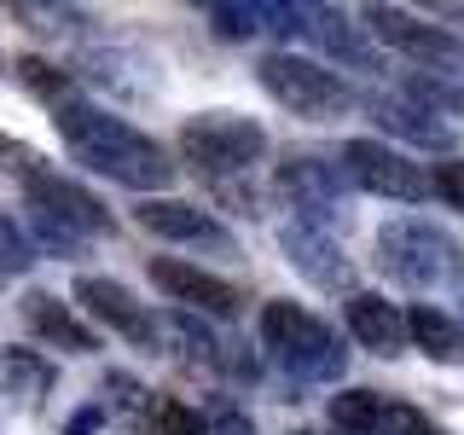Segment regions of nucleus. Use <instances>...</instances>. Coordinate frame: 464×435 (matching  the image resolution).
Wrapping results in <instances>:
<instances>
[{"label":"nucleus","mask_w":464,"mask_h":435,"mask_svg":"<svg viewBox=\"0 0 464 435\" xmlns=\"http://www.w3.org/2000/svg\"><path fill=\"white\" fill-rule=\"evenodd\" d=\"M180 157L215 180H227V174H250L267 157V134L238 111H203L180 128Z\"/></svg>","instance_id":"5"},{"label":"nucleus","mask_w":464,"mask_h":435,"mask_svg":"<svg viewBox=\"0 0 464 435\" xmlns=\"http://www.w3.org/2000/svg\"><path fill=\"white\" fill-rule=\"evenodd\" d=\"M279 250H285V261L314 290H348V296H354V267H348V256H343V244H337V232H331V227L285 221L279 227Z\"/></svg>","instance_id":"10"},{"label":"nucleus","mask_w":464,"mask_h":435,"mask_svg":"<svg viewBox=\"0 0 464 435\" xmlns=\"http://www.w3.org/2000/svg\"><path fill=\"white\" fill-rule=\"evenodd\" d=\"M279 192L290 198L296 221H314V227H331L343 221V203H348V174L343 163H325V157H285L279 169Z\"/></svg>","instance_id":"8"},{"label":"nucleus","mask_w":464,"mask_h":435,"mask_svg":"<svg viewBox=\"0 0 464 435\" xmlns=\"http://www.w3.org/2000/svg\"><path fill=\"white\" fill-rule=\"evenodd\" d=\"M406 343H418L430 360H447V366H459L464 360V325L453 314L430 308V302H418L412 314H406Z\"/></svg>","instance_id":"20"},{"label":"nucleus","mask_w":464,"mask_h":435,"mask_svg":"<svg viewBox=\"0 0 464 435\" xmlns=\"http://www.w3.org/2000/svg\"><path fill=\"white\" fill-rule=\"evenodd\" d=\"M151 285L163 290L169 302H180L186 314H209V319H232V314H238V302H244L232 279L198 267V261H180V256H157L151 261Z\"/></svg>","instance_id":"9"},{"label":"nucleus","mask_w":464,"mask_h":435,"mask_svg":"<svg viewBox=\"0 0 464 435\" xmlns=\"http://www.w3.org/2000/svg\"><path fill=\"white\" fill-rule=\"evenodd\" d=\"M41 261V250H35V238H29V227H18L12 215H0V273L6 279H18V273H29Z\"/></svg>","instance_id":"24"},{"label":"nucleus","mask_w":464,"mask_h":435,"mask_svg":"<svg viewBox=\"0 0 464 435\" xmlns=\"http://www.w3.org/2000/svg\"><path fill=\"white\" fill-rule=\"evenodd\" d=\"M0 285H6V273H0Z\"/></svg>","instance_id":"31"},{"label":"nucleus","mask_w":464,"mask_h":435,"mask_svg":"<svg viewBox=\"0 0 464 435\" xmlns=\"http://www.w3.org/2000/svg\"><path fill=\"white\" fill-rule=\"evenodd\" d=\"M53 389V360L35 354V348H6L0 354V395L12 406H41V395Z\"/></svg>","instance_id":"19"},{"label":"nucleus","mask_w":464,"mask_h":435,"mask_svg":"<svg viewBox=\"0 0 464 435\" xmlns=\"http://www.w3.org/2000/svg\"><path fill=\"white\" fill-rule=\"evenodd\" d=\"M430 192L447 203V209H464V157H441L430 169Z\"/></svg>","instance_id":"29"},{"label":"nucleus","mask_w":464,"mask_h":435,"mask_svg":"<svg viewBox=\"0 0 464 435\" xmlns=\"http://www.w3.org/2000/svg\"><path fill=\"white\" fill-rule=\"evenodd\" d=\"M372 116H377V128H383V134H395V140L435 145V151H447V145H453V128H447L441 116H430L424 105H412V99H401V93H377L372 99Z\"/></svg>","instance_id":"18"},{"label":"nucleus","mask_w":464,"mask_h":435,"mask_svg":"<svg viewBox=\"0 0 464 435\" xmlns=\"http://www.w3.org/2000/svg\"><path fill=\"white\" fill-rule=\"evenodd\" d=\"M261 348L290 383H337L348 366V348L325 319H314L302 302H267L261 308Z\"/></svg>","instance_id":"2"},{"label":"nucleus","mask_w":464,"mask_h":435,"mask_svg":"<svg viewBox=\"0 0 464 435\" xmlns=\"http://www.w3.org/2000/svg\"><path fill=\"white\" fill-rule=\"evenodd\" d=\"M134 221L163 244H192V250H221V256L232 250V232L215 221L209 209H198V203H186V198H140Z\"/></svg>","instance_id":"12"},{"label":"nucleus","mask_w":464,"mask_h":435,"mask_svg":"<svg viewBox=\"0 0 464 435\" xmlns=\"http://www.w3.org/2000/svg\"><path fill=\"white\" fill-rule=\"evenodd\" d=\"M209 435H256V424H250V412H244V406L221 401V406L209 412Z\"/></svg>","instance_id":"30"},{"label":"nucleus","mask_w":464,"mask_h":435,"mask_svg":"<svg viewBox=\"0 0 464 435\" xmlns=\"http://www.w3.org/2000/svg\"><path fill=\"white\" fill-rule=\"evenodd\" d=\"M343 174H348V186H360L372 198H389V203H424L430 198V174L383 140H348Z\"/></svg>","instance_id":"7"},{"label":"nucleus","mask_w":464,"mask_h":435,"mask_svg":"<svg viewBox=\"0 0 464 435\" xmlns=\"http://www.w3.org/2000/svg\"><path fill=\"white\" fill-rule=\"evenodd\" d=\"M308 35L319 41V53L337 58L348 70H377V47H372V29L354 24L337 6H308Z\"/></svg>","instance_id":"16"},{"label":"nucleus","mask_w":464,"mask_h":435,"mask_svg":"<svg viewBox=\"0 0 464 435\" xmlns=\"http://www.w3.org/2000/svg\"><path fill=\"white\" fill-rule=\"evenodd\" d=\"M24 325L35 331L41 343H53V348H64V354H93L99 337H93V325H82L76 308L70 302H58L53 290H24Z\"/></svg>","instance_id":"15"},{"label":"nucleus","mask_w":464,"mask_h":435,"mask_svg":"<svg viewBox=\"0 0 464 435\" xmlns=\"http://www.w3.org/2000/svg\"><path fill=\"white\" fill-rule=\"evenodd\" d=\"M372 435H441V430H435L412 401L383 395V412H377V430H372Z\"/></svg>","instance_id":"26"},{"label":"nucleus","mask_w":464,"mask_h":435,"mask_svg":"<svg viewBox=\"0 0 464 435\" xmlns=\"http://www.w3.org/2000/svg\"><path fill=\"white\" fill-rule=\"evenodd\" d=\"M99 395H105V406H116V412H128V418H145V412H151V401H145V389H140V383H134L128 372H111Z\"/></svg>","instance_id":"27"},{"label":"nucleus","mask_w":464,"mask_h":435,"mask_svg":"<svg viewBox=\"0 0 464 435\" xmlns=\"http://www.w3.org/2000/svg\"><path fill=\"white\" fill-rule=\"evenodd\" d=\"M29 238H35V250H53V256H70V261H76L82 250H87V238H82V232H70L64 221H53V215H41V209H29Z\"/></svg>","instance_id":"25"},{"label":"nucleus","mask_w":464,"mask_h":435,"mask_svg":"<svg viewBox=\"0 0 464 435\" xmlns=\"http://www.w3.org/2000/svg\"><path fill=\"white\" fill-rule=\"evenodd\" d=\"M0 70H6V58H0Z\"/></svg>","instance_id":"32"},{"label":"nucleus","mask_w":464,"mask_h":435,"mask_svg":"<svg viewBox=\"0 0 464 435\" xmlns=\"http://www.w3.org/2000/svg\"><path fill=\"white\" fill-rule=\"evenodd\" d=\"M76 302H82V308L93 314L105 331H116V337H128V343H140V348H157V314L145 308V302H140L122 279L82 273V279H76Z\"/></svg>","instance_id":"11"},{"label":"nucleus","mask_w":464,"mask_h":435,"mask_svg":"<svg viewBox=\"0 0 464 435\" xmlns=\"http://www.w3.org/2000/svg\"><path fill=\"white\" fill-rule=\"evenodd\" d=\"M401 99L424 105L430 116H464V87H459L453 76H430V70H412V76L401 82Z\"/></svg>","instance_id":"22"},{"label":"nucleus","mask_w":464,"mask_h":435,"mask_svg":"<svg viewBox=\"0 0 464 435\" xmlns=\"http://www.w3.org/2000/svg\"><path fill=\"white\" fill-rule=\"evenodd\" d=\"M157 435H209V418H198V406L163 401L157 406Z\"/></svg>","instance_id":"28"},{"label":"nucleus","mask_w":464,"mask_h":435,"mask_svg":"<svg viewBox=\"0 0 464 435\" xmlns=\"http://www.w3.org/2000/svg\"><path fill=\"white\" fill-rule=\"evenodd\" d=\"M360 18H366L372 41L395 47L401 58H412L418 70H430V76H464V41L453 29L424 24V18H412V12H401V6H366Z\"/></svg>","instance_id":"6"},{"label":"nucleus","mask_w":464,"mask_h":435,"mask_svg":"<svg viewBox=\"0 0 464 435\" xmlns=\"http://www.w3.org/2000/svg\"><path fill=\"white\" fill-rule=\"evenodd\" d=\"M203 18L215 24V35L221 41H250L261 35V0H215V6H203Z\"/></svg>","instance_id":"23"},{"label":"nucleus","mask_w":464,"mask_h":435,"mask_svg":"<svg viewBox=\"0 0 464 435\" xmlns=\"http://www.w3.org/2000/svg\"><path fill=\"white\" fill-rule=\"evenodd\" d=\"M348 314V331H354L360 348H372L377 360H395L406 348V314L395 308V302H383L377 290H354V296L343 302Z\"/></svg>","instance_id":"14"},{"label":"nucleus","mask_w":464,"mask_h":435,"mask_svg":"<svg viewBox=\"0 0 464 435\" xmlns=\"http://www.w3.org/2000/svg\"><path fill=\"white\" fill-rule=\"evenodd\" d=\"M377 267L406 290H447L464 279V250L441 227L401 215V221H389L377 232Z\"/></svg>","instance_id":"3"},{"label":"nucleus","mask_w":464,"mask_h":435,"mask_svg":"<svg viewBox=\"0 0 464 435\" xmlns=\"http://www.w3.org/2000/svg\"><path fill=\"white\" fill-rule=\"evenodd\" d=\"M53 111V128L58 140L70 145V157L76 163H87L93 174H105V180L128 186V192H145V198H163L174 186V174H180V163L157 145L151 134H140L128 116H116L105 105H93V99L82 93H64Z\"/></svg>","instance_id":"1"},{"label":"nucleus","mask_w":464,"mask_h":435,"mask_svg":"<svg viewBox=\"0 0 464 435\" xmlns=\"http://www.w3.org/2000/svg\"><path fill=\"white\" fill-rule=\"evenodd\" d=\"M157 348H169L186 372H221V360H227L221 354V337H215L198 314H186V308L157 314Z\"/></svg>","instance_id":"17"},{"label":"nucleus","mask_w":464,"mask_h":435,"mask_svg":"<svg viewBox=\"0 0 464 435\" xmlns=\"http://www.w3.org/2000/svg\"><path fill=\"white\" fill-rule=\"evenodd\" d=\"M377 412H383V395H377V389H343V395H331V406H325V418H331L337 435H372Z\"/></svg>","instance_id":"21"},{"label":"nucleus","mask_w":464,"mask_h":435,"mask_svg":"<svg viewBox=\"0 0 464 435\" xmlns=\"http://www.w3.org/2000/svg\"><path fill=\"white\" fill-rule=\"evenodd\" d=\"M256 76H261V87H267L290 116H308V122H331V116L354 111V87H348L331 64H319V58L267 53Z\"/></svg>","instance_id":"4"},{"label":"nucleus","mask_w":464,"mask_h":435,"mask_svg":"<svg viewBox=\"0 0 464 435\" xmlns=\"http://www.w3.org/2000/svg\"><path fill=\"white\" fill-rule=\"evenodd\" d=\"M24 198H29V209H41V215H53V221H64L70 232H82V238H99V232H111L105 203H99L93 192H82L76 180L53 174V169H29V174H24Z\"/></svg>","instance_id":"13"}]
</instances>
